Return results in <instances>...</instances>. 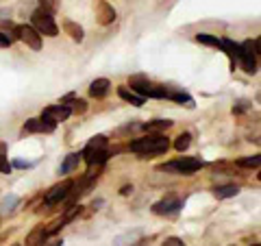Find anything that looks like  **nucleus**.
<instances>
[{
    "mask_svg": "<svg viewBox=\"0 0 261 246\" xmlns=\"http://www.w3.org/2000/svg\"><path fill=\"white\" fill-rule=\"evenodd\" d=\"M72 187H74V183L70 181V179H65V181L57 183L55 187H50V192L46 194V205H55V203H61L63 199H68Z\"/></svg>",
    "mask_w": 261,
    "mask_h": 246,
    "instance_id": "0eeeda50",
    "label": "nucleus"
},
{
    "mask_svg": "<svg viewBox=\"0 0 261 246\" xmlns=\"http://www.w3.org/2000/svg\"><path fill=\"white\" fill-rule=\"evenodd\" d=\"M178 207H181V201L174 199V196H168V199H163L159 203L152 205V214L157 216H172L178 211Z\"/></svg>",
    "mask_w": 261,
    "mask_h": 246,
    "instance_id": "6e6552de",
    "label": "nucleus"
},
{
    "mask_svg": "<svg viewBox=\"0 0 261 246\" xmlns=\"http://www.w3.org/2000/svg\"><path fill=\"white\" fill-rule=\"evenodd\" d=\"M255 53L261 55V37H257V42H255Z\"/></svg>",
    "mask_w": 261,
    "mask_h": 246,
    "instance_id": "7c9ffc66",
    "label": "nucleus"
},
{
    "mask_svg": "<svg viewBox=\"0 0 261 246\" xmlns=\"http://www.w3.org/2000/svg\"><path fill=\"white\" fill-rule=\"evenodd\" d=\"M63 31L68 33V35L72 37V42H76V44H81V42H83V37H85L83 27H79V24L72 22V20H65L63 22Z\"/></svg>",
    "mask_w": 261,
    "mask_h": 246,
    "instance_id": "ddd939ff",
    "label": "nucleus"
},
{
    "mask_svg": "<svg viewBox=\"0 0 261 246\" xmlns=\"http://www.w3.org/2000/svg\"><path fill=\"white\" fill-rule=\"evenodd\" d=\"M257 101H259V103H261V94H259V96H257Z\"/></svg>",
    "mask_w": 261,
    "mask_h": 246,
    "instance_id": "f704fd0d",
    "label": "nucleus"
},
{
    "mask_svg": "<svg viewBox=\"0 0 261 246\" xmlns=\"http://www.w3.org/2000/svg\"><path fill=\"white\" fill-rule=\"evenodd\" d=\"M202 166H205V161H202V159H196V157H181V159L161 163L159 170H161V172H174V175H194V172H196V170H200Z\"/></svg>",
    "mask_w": 261,
    "mask_h": 246,
    "instance_id": "20e7f679",
    "label": "nucleus"
},
{
    "mask_svg": "<svg viewBox=\"0 0 261 246\" xmlns=\"http://www.w3.org/2000/svg\"><path fill=\"white\" fill-rule=\"evenodd\" d=\"M13 39L9 35H5V33H0V48H7V46H11Z\"/></svg>",
    "mask_w": 261,
    "mask_h": 246,
    "instance_id": "c85d7f7f",
    "label": "nucleus"
},
{
    "mask_svg": "<svg viewBox=\"0 0 261 246\" xmlns=\"http://www.w3.org/2000/svg\"><path fill=\"white\" fill-rule=\"evenodd\" d=\"M240 65L246 75H255L257 72V61H255V55H248V53H242L240 57Z\"/></svg>",
    "mask_w": 261,
    "mask_h": 246,
    "instance_id": "a211bd4d",
    "label": "nucleus"
},
{
    "mask_svg": "<svg viewBox=\"0 0 261 246\" xmlns=\"http://www.w3.org/2000/svg\"><path fill=\"white\" fill-rule=\"evenodd\" d=\"M128 83H130V89H133V92H137L142 98H146V96H148V98H166V94H168V87L150 83V81L146 79L144 75L130 77Z\"/></svg>",
    "mask_w": 261,
    "mask_h": 246,
    "instance_id": "7ed1b4c3",
    "label": "nucleus"
},
{
    "mask_svg": "<svg viewBox=\"0 0 261 246\" xmlns=\"http://www.w3.org/2000/svg\"><path fill=\"white\" fill-rule=\"evenodd\" d=\"M240 168H261V153L259 155H246V157L238 159Z\"/></svg>",
    "mask_w": 261,
    "mask_h": 246,
    "instance_id": "6ab92c4d",
    "label": "nucleus"
},
{
    "mask_svg": "<svg viewBox=\"0 0 261 246\" xmlns=\"http://www.w3.org/2000/svg\"><path fill=\"white\" fill-rule=\"evenodd\" d=\"M166 98H170V101H176V103H185L187 107H194V101L185 92H170V89H168Z\"/></svg>",
    "mask_w": 261,
    "mask_h": 246,
    "instance_id": "412c9836",
    "label": "nucleus"
},
{
    "mask_svg": "<svg viewBox=\"0 0 261 246\" xmlns=\"http://www.w3.org/2000/svg\"><path fill=\"white\" fill-rule=\"evenodd\" d=\"M248 107H250V103H248V101H240V103L233 107V113H244Z\"/></svg>",
    "mask_w": 261,
    "mask_h": 246,
    "instance_id": "bb28decb",
    "label": "nucleus"
},
{
    "mask_svg": "<svg viewBox=\"0 0 261 246\" xmlns=\"http://www.w3.org/2000/svg\"><path fill=\"white\" fill-rule=\"evenodd\" d=\"M48 237V229L44 227H35L33 231L27 235V246H44Z\"/></svg>",
    "mask_w": 261,
    "mask_h": 246,
    "instance_id": "f8f14e48",
    "label": "nucleus"
},
{
    "mask_svg": "<svg viewBox=\"0 0 261 246\" xmlns=\"http://www.w3.org/2000/svg\"><path fill=\"white\" fill-rule=\"evenodd\" d=\"M70 113H72V109L68 107V105H50V107H46V109H44V116H46V118H50V120H55V122L68 120Z\"/></svg>",
    "mask_w": 261,
    "mask_h": 246,
    "instance_id": "9d476101",
    "label": "nucleus"
},
{
    "mask_svg": "<svg viewBox=\"0 0 261 246\" xmlns=\"http://www.w3.org/2000/svg\"><path fill=\"white\" fill-rule=\"evenodd\" d=\"M140 240V233H128V235H120L118 240H116V246H122L124 242H130V246H133V242H137ZM124 246H128V244H124Z\"/></svg>",
    "mask_w": 261,
    "mask_h": 246,
    "instance_id": "b1692460",
    "label": "nucleus"
},
{
    "mask_svg": "<svg viewBox=\"0 0 261 246\" xmlns=\"http://www.w3.org/2000/svg\"><path fill=\"white\" fill-rule=\"evenodd\" d=\"M118 96L122 98V101H126V103H130V105H135V107H142L144 105V98L140 96V94H135L133 89H128V87H118Z\"/></svg>",
    "mask_w": 261,
    "mask_h": 246,
    "instance_id": "4468645a",
    "label": "nucleus"
},
{
    "mask_svg": "<svg viewBox=\"0 0 261 246\" xmlns=\"http://www.w3.org/2000/svg\"><path fill=\"white\" fill-rule=\"evenodd\" d=\"M240 194V187L238 185H220L214 190V196L220 201H224V199H233V196H238Z\"/></svg>",
    "mask_w": 261,
    "mask_h": 246,
    "instance_id": "dca6fc26",
    "label": "nucleus"
},
{
    "mask_svg": "<svg viewBox=\"0 0 261 246\" xmlns=\"http://www.w3.org/2000/svg\"><path fill=\"white\" fill-rule=\"evenodd\" d=\"M24 133H42V125H39V120H29L27 125H24Z\"/></svg>",
    "mask_w": 261,
    "mask_h": 246,
    "instance_id": "393cba45",
    "label": "nucleus"
},
{
    "mask_svg": "<svg viewBox=\"0 0 261 246\" xmlns=\"http://www.w3.org/2000/svg\"><path fill=\"white\" fill-rule=\"evenodd\" d=\"M83 157L89 166H100V163L107 161L109 157V151H107V137L105 135H96L92 137V142L85 146L83 151Z\"/></svg>",
    "mask_w": 261,
    "mask_h": 246,
    "instance_id": "f03ea898",
    "label": "nucleus"
},
{
    "mask_svg": "<svg viewBox=\"0 0 261 246\" xmlns=\"http://www.w3.org/2000/svg\"><path fill=\"white\" fill-rule=\"evenodd\" d=\"M81 157H83L81 153H72V155H68V157H65V161L61 163V168H59V175H68V172L74 170V168L79 166Z\"/></svg>",
    "mask_w": 261,
    "mask_h": 246,
    "instance_id": "f3484780",
    "label": "nucleus"
},
{
    "mask_svg": "<svg viewBox=\"0 0 261 246\" xmlns=\"http://www.w3.org/2000/svg\"><path fill=\"white\" fill-rule=\"evenodd\" d=\"M259 181H261V175H259Z\"/></svg>",
    "mask_w": 261,
    "mask_h": 246,
    "instance_id": "e433bc0d",
    "label": "nucleus"
},
{
    "mask_svg": "<svg viewBox=\"0 0 261 246\" xmlns=\"http://www.w3.org/2000/svg\"><path fill=\"white\" fill-rule=\"evenodd\" d=\"M61 244H63V242H55V244H53V246H61Z\"/></svg>",
    "mask_w": 261,
    "mask_h": 246,
    "instance_id": "72a5a7b5",
    "label": "nucleus"
},
{
    "mask_svg": "<svg viewBox=\"0 0 261 246\" xmlns=\"http://www.w3.org/2000/svg\"><path fill=\"white\" fill-rule=\"evenodd\" d=\"M252 246H261V244H252Z\"/></svg>",
    "mask_w": 261,
    "mask_h": 246,
    "instance_id": "c9c22d12",
    "label": "nucleus"
},
{
    "mask_svg": "<svg viewBox=\"0 0 261 246\" xmlns=\"http://www.w3.org/2000/svg\"><path fill=\"white\" fill-rule=\"evenodd\" d=\"M72 111H74V113H85L87 111V103L83 101V98H79V101H74V107H72Z\"/></svg>",
    "mask_w": 261,
    "mask_h": 246,
    "instance_id": "a878e982",
    "label": "nucleus"
},
{
    "mask_svg": "<svg viewBox=\"0 0 261 246\" xmlns=\"http://www.w3.org/2000/svg\"><path fill=\"white\" fill-rule=\"evenodd\" d=\"M15 37L20 39L22 44H27L29 48H33V51H39L42 48V35L29 27V24H20V27H15Z\"/></svg>",
    "mask_w": 261,
    "mask_h": 246,
    "instance_id": "423d86ee",
    "label": "nucleus"
},
{
    "mask_svg": "<svg viewBox=\"0 0 261 246\" xmlns=\"http://www.w3.org/2000/svg\"><path fill=\"white\" fill-rule=\"evenodd\" d=\"M11 170V166H9V161H7V157L3 153H0V172H9Z\"/></svg>",
    "mask_w": 261,
    "mask_h": 246,
    "instance_id": "cd10ccee",
    "label": "nucleus"
},
{
    "mask_svg": "<svg viewBox=\"0 0 261 246\" xmlns=\"http://www.w3.org/2000/svg\"><path fill=\"white\" fill-rule=\"evenodd\" d=\"M172 127V122L170 120H150V122H144L142 129L148 131V133H161V131H168Z\"/></svg>",
    "mask_w": 261,
    "mask_h": 246,
    "instance_id": "2eb2a0df",
    "label": "nucleus"
},
{
    "mask_svg": "<svg viewBox=\"0 0 261 246\" xmlns=\"http://www.w3.org/2000/svg\"><path fill=\"white\" fill-rule=\"evenodd\" d=\"M31 22H33V29H35L39 35H48V37H57V35H59V29H57L50 11L37 9L35 13L31 15Z\"/></svg>",
    "mask_w": 261,
    "mask_h": 246,
    "instance_id": "39448f33",
    "label": "nucleus"
},
{
    "mask_svg": "<svg viewBox=\"0 0 261 246\" xmlns=\"http://www.w3.org/2000/svg\"><path fill=\"white\" fill-rule=\"evenodd\" d=\"M0 15H5V18H9V11H7V9H0Z\"/></svg>",
    "mask_w": 261,
    "mask_h": 246,
    "instance_id": "473e14b6",
    "label": "nucleus"
},
{
    "mask_svg": "<svg viewBox=\"0 0 261 246\" xmlns=\"http://www.w3.org/2000/svg\"><path fill=\"white\" fill-rule=\"evenodd\" d=\"M18 203H20L18 196H13V194H11V196H7V199H5L3 203H0V211H3V214H7V211H11Z\"/></svg>",
    "mask_w": 261,
    "mask_h": 246,
    "instance_id": "5701e85b",
    "label": "nucleus"
},
{
    "mask_svg": "<svg viewBox=\"0 0 261 246\" xmlns=\"http://www.w3.org/2000/svg\"><path fill=\"white\" fill-rule=\"evenodd\" d=\"M196 42L205 44V46H220V39L214 37V35H209V33H198V35H196Z\"/></svg>",
    "mask_w": 261,
    "mask_h": 246,
    "instance_id": "4be33fe9",
    "label": "nucleus"
},
{
    "mask_svg": "<svg viewBox=\"0 0 261 246\" xmlns=\"http://www.w3.org/2000/svg\"><path fill=\"white\" fill-rule=\"evenodd\" d=\"M109 87H111V83L107 79H96V81H92V85H89V96L92 98H105L109 94Z\"/></svg>",
    "mask_w": 261,
    "mask_h": 246,
    "instance_id": "9b49d317",
    "label": "nucleus"
},
{
    "mask_svg": "<svg viewBox=\"0 0 261 246\" xmlns=\"http://www.w3.org/2000/svg\"><path fill=\"white\" fill-rule=\"evenodd\" d=\"M166 246H185V244L178 240V237H168V240H166Z\"/></svg>",
    "mask_w": 261,
    "mask_h": 246,
    "instance_id": "c756f323",
    "label": "nucleus"
},
{
    "mask_svg": "<svg viewBox=\"0 0 261 246\" xmlns=\"http://www.w3.org/2000/svg\"><path fill=\"white\" fill-rule=\"evenodd\" d=\"M130 192H133V187H128V185H126V187H122V194H124V196L130 194Z\"/></svg>",
    "mask_w": 261,
    "mask_h": 246,
    "instance_id": "2f4dec72",
    "label": "nucleus"
},
{
    "mask_svg": "<svg viewBox=\"0 0 261 246\" xmlns=\"http://www.w3.org/2000/svg\"><path fill=\"white\" fill-rule=\"evenodd\" d=\"M128 149L137 155L150 157V155H163L170 149V142H168V137H163L161 133H148L146 137L133 139V142L128 144Z\"/></svg>",
    "mask_w": 261,
    "mask_h": 246,
    "instance_id": "f257e3e1",
    "label": "nucleus"
},
{
    "mask_svg": "<svg viewBox=\"0 0 261 246\" xmlns=\"http://www.w3.org/2000/svg\"><path fill=\"white\" fill-rule=\"evenodd\" d=\"M190 144H192V135L190 133H181V135L174 139V149L178 153H185L187 149H190Z\"/></svg>",
    "mask_w": 261,
    "mask_h": 246,
    "instance_id": "aec40b11",
    "label": "nucleus"
},
{
    "mask_svg": "<svg viewBox=\"0 0 261 246\" xmlns=\"http://www.w3.org/2000/svg\"><path fill=\"white\" fill-rule=\"evenodd\" d=\"M96 20H98V24H102V27H107V24L116 20V9H113L107 0H100V3L96 5Z\"/></svg>",
    "mask_w": 261,
    "mask_h": 246,
    "instance_id": "1a4fd4ad",
    "label": "nucleus"
}]
</instances>
